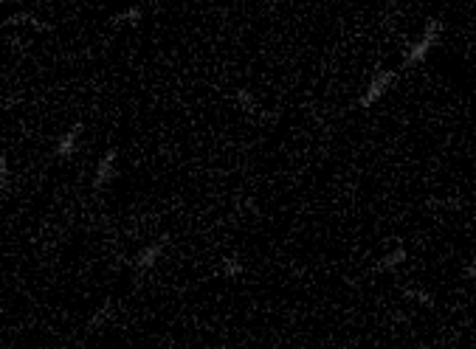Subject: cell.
Masks as SVG:
<instances>
[{
  "instance_id": "obj_1",
  "label": "cell",
  "mask_w": 476,
  "mask_h": 349,
  "mask_svg": "<svg viewBox=\"0 0 476 349\" xmlns=\"http://www.w3.org/2000/svg\"><path fill=\"white\" fill-rule=\"evenodd\" d=\"M443 28H446V26H443V20H440V17H428V20H425V26H423V31H420V37L406 46L403 65H406V68H417V65H423V62L428 60V54L437 48V42H440V37H443Z\"/></svg>"
},
{
  "instance_id": "obj_2",
  "label": "cell",
  "mask_w": 476,
  "mask_h": 349,
  "mask_svg": "<svg viewBox=\"0 0 476 349\" xmlns=\"http://www.w3.org/2000/svg\"><path fill=\"white\" fill-rule=\"evenodd\" d=\"M395 82H398V71H392V68H380V71H375L372 79H369L367 87H364L361 99H358V107H364V110L375 107V105L389 93V87H392Z\"/></svg>"
},
{
  "instance_id": "obj_3",
  "label": "cell",
  "mask_w": 476,
  "mask_h": 349,
  "mask_svg": "<svg viewBox=\"0 0 476 349\" xmlns=\"http://www.w3.org/2000/svg\"><path fill=\"white\" fill-rule=\"evenodd\" d=\"M166 245H169V234H164V237H158L155 242L144 245V248L133 256V268H136V274H147V271H152V268L158 265V259L164 256Z\"/></svg>"
},
{
  "instance_id": "obj_4",
  "label": "cell",
  "mask_w": 476,
  "mask_h": 349,
  "mask_svg": "<svg viewBox=\"0 0 476 349\" xmlns=\"http://www.w3.org/2000/svg\"><path fill=\"white\" fill-rule=\"evenodd\" d=\"M118 174V150H107L94 169V192H102L105 186H110Z\"/></svg>"
},
{
  "instance_id": "obj_5",
  "label": "cell",
  "mask_w": 476,
  "mask_h": 349,
  "mask_svg": "<svg viewBox=\"0 0 476 349\" xmlns=\"http://www.w3.org/2000/svg\"><path fill=\"white\" fill-rule=\"evenodd\" d=\"M82 133H85V124H82V121H73V124L65 129V133L57 138V144H54V158H57V161H71V158L76 155V150H79Z\"/></svg>"
},
{
  "instance_id": "obj_6",
  "label": "cell",
  "mask_w": 476,
  "mask_h": 349,
  "mask_svg": "<svg viewBox=\"0 0 476 349\" xmlns=\"http://www.w3.org/2000/svg\"><path fill=\"white\" fill-rule=\"evenodd\" d=\"M406 259H409V251H406V245H395V248H389V251H386V253L378 259L375 271H378V274H389V271L400 268Z\"/></svg>"
},
{
  "instance_id": "obj_7",
  "label": "cell",
  "mask_w": 476,
  "mask_h": 349,
  "mask_svg": "<svg viewBox=\"0 0 476 349\" xmlns=\"http://www.w3.org/2000/svg\"><path fill=\"white\" fill-rule=\"evenodd\" d=\"M113 310H116V307H113L110 298H107L105 304H99V310L88 319V332H99L105 324H110V321H113Z\"/></svg>"
},
{
  "instance_id": "obj_8",
  "label": "cell",
  "mask_w": 476,
  "mask_h": 349,
  "mask_svg": "<svg viewBox=\"0 0 476 349\" xmlns=\"http://www.w3.org/2000/svg\"><path fill=\"white\" fill-rule=\"evenodd\" d=\"M6 26H31V28H37V31H51V26L49 23H42L37 15H31V12H15V15H9L6 17Z\"/></svg>"
},
{
  "instance_id": "obj_9",
  "label": "cell",
  "mask_w": 476,
  "mask_h": 349,
  "mask_svg": "<svg viewBox=\"0 0 476 349\" xmlns=\"http://www.w3.org/2000/svg\"><path fill=\"white\" fill-rule=\"evenodd\" d=\"M144 6H130L124 12H116L113 15V26H139L144 20Z\"/></svg>"
},
{
  "instance_id": "obj_10",
  "label": "cell",
  "mask_w": 476,
  "mask_h": 349,
  "mask_svg": "<svg viewBox=\"0 0 476 349\" xmlns=\"http://www.w3.org/2000/svg\"><path fill=\"white\" fill-rule=\"evenodd\" d=\"M403 296H406L409 301L420 304V307H425V310L434 307V296H431L428 290H423V287H406V290H403Z\"/></svg>"
},
{
  "instance_id": "obj_11",
  "label": "cell",
  "mask_w": 476,
  "mask_h": 349,
  "mask_svg": "<svg viewBox=\"0 0 476 349\" xmlns=\"http://www.w3.org/2000/svg\"><path fill=\"white\" fill-rule=\"evenodd\" d=\"M243 271H245L243 259H237V256H223L220 259V274L226 279H237V276H243Z\"/></svg>"
},
{
  "instance_id": "obj_12",
  "label": "cell",
  "mask_w": 476,
  "mask_h": 349,
  "mask_svg": "<svg viewBox=\"0 0 476 349\" xmlns=\"http://www.w3.org/2000/svg\"><path fill=\"white\" fill-rule=\"evenodd\" d=\"M234 99H237V105L243 107V113H248V116H254V113L259 110V105H256V99H254V93L248 91V87H237Z\"/></svg>"
},
{
  "instance_id": "obj_13",
  "label": "cell",
  "mask_w": 476,
  "mask_h": 349,
  "mask_svg": "<svg viewBox=\"0 0 476 349\" xmlns=\"http://www.w3.org/2000/svg\"><path fill=\"white\" fill-rule=\"evenodd\" d=\"M462 276H465V279H470V282H476V259H473V262H468V265L462 268Z\"/></svg>"
},
{
  "instance_id": "obj_14",
  "label": "cell",
  "mask_w": 476,
  "mask_h": 349,
  "mask_svg": "<svg viewBox=\"0 0 476 349\" xmlns=\"http://www.w3.org/2000/svg\"><path fill=\"white\" fill-rule=\"evenodd\" d=\"M0 181H3V186L9 184V161L0 158Z\"/></svg>"
}]
</instances>
